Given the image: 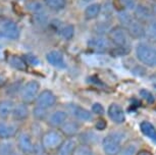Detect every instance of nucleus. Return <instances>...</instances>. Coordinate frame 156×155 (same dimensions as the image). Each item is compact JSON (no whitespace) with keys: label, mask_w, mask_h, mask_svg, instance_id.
<instances>
[{"label":"nucleus","mask_w":156,"mask_h":155,"mask_svg":"<svg viewBox=\"0 0 156 155\" xmlns=\"http://www.w3.org/2000/svg\"><path fill=\"white\" fill-rule=\"evenodd\" d=\"M136 55L143 64L154 68L156 66V48L147 43H140L136 48Z\"/></svg>","instance_id":"f257e3e1"},{"label":"nucleus","mask_w":156,"mask_h":155,"mask_svg":"<svg viewBox=\"0 0 156 155\" xmlns=\"http://www.w3.org/2000/svg\"><path fill=\"white\" fill-rule=\"evenodd\" d=\"M62 143V136L59 132L51 130L46 132L42 137V146L44 150H53Z\"/></svg>","instance_id":"f03ea898"},{"label":"nucleus","mask_w":156,"mask_h":155,"mask_svg":"<svg viewBox=\"0 0 156 155\" xmlns=\"http://www.w3.org/2000/svg\"><path fill=\"white\" fill-rule=\"evenodd\" d=\"M122 138L116 134H110L105 137L102 141V147L106 155H117L120 152Z\"/></svg>","instance_id":"7ed1b4c3"},{"label":"nucleus","mask_w":156,"mask_h":155,"mask_svg":"<svg viewBox=\"0 0 156 155\" xmlns=\"http://www.w3.org/2000/svg\"><path fill=\"white\" fill-rule=\"evenodd\" d=\"M40 90V84L37 81H30L23 87L20 97L25 103H32L37 100Z\"/></svg>","instance_id":"20e7f679"},{"label":"nucleus","mask_w":156,"mask_h":155,"mask_svg":"<svg viewBox=\"0 0 156 155\" xmlns=\"http://www.w3.org/2000/svg\"><path fill=\"white\" fill-rule=\"evenodd\" d=\"M0 30H1L2 36L9 40L19 39L20 35V27L17 26L16 23L12 22V20H5V22L2 23Z\"/></svg>","instance_id":"39448f33"},{"label":"nucleus","mask_w":156,"mask_h":155,"mask_svg":"<svg viewBox=\"0 0 156 155\" xmlns=\"http://www.w3.org/2000/svg\"><path fill=\"white\" fill-rule=\"evenodd\" d=\"M109 37L110 41L114 43L117 47H125L128 42V38H126V34L125 30L122 28L119 27H114L110 30L109 32Z\"/></svg>","instance_id":"423d86ee"},{"label":"nucleus","mask_w":156,"mask_h":155,"mask_svg":"<svg viewBox=\"0 0 156 155\" xmlns=\"http://www.w3.org/2000/svg\"><path fill=\"white\" fill-rule=\"evenodd\" d=\"M36 102H37V106L44 108V109H47V108L53 106L55 104L56 98H55L54 94L51 91L45 90V91H43L42 93H40Z\"/></svg>","instance_id":"0eeeda50"},{"label":"nucleus","mask_w":156,"mask_h":155,"mask_svg":"<svg viewBox=\"0 0 156 155\" xmlns=\"http://www.w3.org/2000/svg\"><path fill=\"white\" fill-rule=\"evenodd\" d=\"M17 146L23 153L30 154L35 151V147L31 137L27 133H22L17 138Z\"/></svg>","instance_id":"6e6552de"},{"label":"nucleus","mask_w":156,"mask_h":155,"mask_svg":"<svg viewBox=\"0 0 156 155\" xmlns=\"http://www.w3.org/2000/svg\"><path fill=\"white\" fill-rule=\"evenodd\" d=\"M108 116L115 124H122L126 121L125 111L122 107L116 103H112L108 107Z\"/></svg>","instance_id":"1a4fd4ad"},{"label":"nucleus","mask_w":156,"mask_h":155,"mask_svg":"<svg viewBox=\"0 0 156 155\" xmlns=\"http://www.w3.org/2000/svg\"><path fill=\"white\" fill-rule=\"evenodd\" d=\"M89 46L97 51H106L110 48L111 43L105 37H96L89 41Z\"/></svg>","instance_id":"9d476101"},{"label":"nucleus","mask_w":156,"mask_h":155,"mask_svg":"<svg viewBox=\"0 0 156 155\" xmlns=\"http://www.w3.org/2000/svg\"><path fill=\"white\" fill-rule=\"evenodd\" d=\"M76 147V141L75 138L69 137L66 140H64L61 143V145L58 147L57 155H73V150Z\"/></svg>","instance_id":"9b49d317"},{"label":"nucleus","mask_w":156,"mask_h":155,"mask_svg":"<svg viewBox=\"0 0 156 155\" xmlns=\"http://www.w3.org/2000/svg\"><path fill=\"white\" fill-rule=\"evenodd\" d=\"M17 125L10 122H0V139H9L17 133Z\"/></svg>","instance_id":"f8f14e48"},{"label":"nucleus","mask_w":156,"mask_h":155,"mask_svg":"<svg viewBox=\"0 0 156 155\" xmlns=\"http://www.w3.org/2000/svg\"><path fill=\"white\" fill-rule=\"evenodd\" d=\"M47 61L53 66L56 68H62L64 66V58L60 51L58 50H51L46 55Z\"/></svg>","instance_id":"ddd939ff"},{"label":"nucleus","mask_w":156,"mask_h":155,"mask_svg":"<svg viewBox=\"0 0 156 155\" xmlns=\"http://www.w3.org/2000/svg\"><path fill=\"white\" fill-rule=\"evenodd\" d=\"M126 29H128L129 36H132L133 38H141L146 34V30L141 25V23L135 19H133L126 26Z\"/></svg>","instance_id":"4468645a"},{"label":"nucleus","mask_w":156,"mask_h":155,"mask_svg":"<svg viewBox=\"0 0 156 155\" xmlns=\"http://www.w3.org/2000/svg\"><path fill=\"white\" fill-rule=\"evenodd\" d=\"M67 121V114L62 110H57L51 113V115L49 116L48 122L52 127H61L64 122Z\"/></svg>","instance_id":"2eb2a0df"},{"label":"nucleus","mask_w":156,"mask_h":155,"mask_svg":"<svg viewBox=\"0 0 156 155\" xmlns=\"http://www.w3.org/2000/svg\"><path fill=\"white\" fill-rule=\"evenodd\" d=\"M11 115H12L13 119H16V121H25L29 116L28 106L26 105V103H20L17 105H14Z\"/></svg>","instance_id":"dca6fc26"},{"label":"nucleus","mask_w":156,"mask_h":155,"mask_svg":"<svg viewBox=\"0 0 156 155\" xmlns=\"http://www.w3.org/2000/svg\"><path fill=\"white\" fill-rule=\"evenodd\" d=\"M140 130L144 136H146L154 144H156V129L154 125L149 122H143L140 125Z\"/></svg>","instance_id":"f3484780"},{"label":"nucleus","mask_w":156,"mask_h":155,"mask_svg":"<svg viewBox=\"0 0 156 155\" xmlns=\"http://www.w3.org/2000/svg\"><path fill=\"white\" fill-rule=\"evenodd\" d=\"M79 130H80V125H79L78 122L73 121H69V122L66 121L61 125V132H62V134L69 137H73L76 135Z\"/></svg>","instance_id":"a211bd4d"},{"label":"nucleus","mask_w":156,"mask_h":155,"mask_svg":"<svg viewBox=\"0 0 156 155\" xmlns=\"http://www.w3.org/2000/svg\"><path fill=\"white\" fill-rule=\"evenodd\" d=\"M8 62H9V64L13 69H17V71L25 72V71H27V69H28L27 62L23 59V57L17 56V55H10L9 59H8Z\"/></svg>","instance_id":"6ab92c4d"},{"label":"nucleus","mask_w":156,"mask_h":155,"mask_svg":"<svg viewBox=\"0 0 156 155\" xmlns=\"http://www.w3.org/2000/svg\"><path fill=\"white\" fill-rule=\"evenodd\" d=\"M101 9H102V7L99 3L90 4L89 6H87V8L85 9V19L88 20L96 19V17L101 13Z\"/></svg>","instance_id":"aec40b11"},{"label":"nucleus","mask_w":156,"mask_h":155,"mask_svg":"<svg viewBox=\"0 0 156 155\" xmlns=\"http://www.w3.org/2000/svg\"><path fill=\"white\" fill-rule=\"evenodd\" d=\"M73 112H75L76 118L81 122H91L93 119L92 113H91L89 110L85 109V108L81 107V106L76 107L75 110H73Z\"/></svg>","instance_id":"412c9836"},{"label":"nucleus","mask_w":156,"mask_h":155,"mask_svg":"<svg viewBox=\"0 0 156 155\" xmlns=\"http://www.w3.org/2000/svg\"><path fill=\"white\" fill-rule=\"evenodd\" d=\"M14 108L13 103L10 100H2L0 101V116L1 118H8Z\"/></svg>","instance_id":"4be33fe9"},{"label":"nucleus","mask_w":156,"mask_h":155,"mask_svg":"<svg viewBox=\"0 0 156 155\" xmlns=\"http://www.w3.org/2000/svg\"><path fill=\"white\" fill-rule=\"evenodd\" d=\"M44 3L52 10H60L66 6V0H44Z\"/></svg>","instance_id":"5701e85b"},{"label":"nucleus","mask_w":156,"mask_h":155,"mask_svg":"<svg viewBox=\"0 0 156 155\" xmlns=\"http://www.w3.org/2000/svg\"><path fill=\"white\" fill-rule=\"evenodd\" d=\"M0 155H16L13 145L10 142H5L0 145Z\"/></svg>","instance_id":"b1692460"},{"label":"nucleus","mask_w":156,"mask_h":155,"mask_svg":"<svg viewBox=\"0 0 156 155\" xmlns=\"http://www.w3.org/2000/svg\"><path fill=\"white\" fill-rule=\"evenodd\" d=\"M60 35L63 39L66 40H70L75 35V27L73 25H66L63 28H61Z\"/></svg>","instance_id":"393cba45"},{"label":"nucleus","mask_w":156,"mask_h":155,"mask_svg":"<svg viewBox=\"0 0 156 155\" xmlns=\"http://www.w3.org/2000/svg\"><path fill=\"white\" fill-rule=\"evenodd\" d=\"M136 14H137L138 19H147L151 16V11H150L146 6L138 5V6L136 7Z\"/></svg>","instance_id":"a878e982"},{"label":"nucleus","mask_w":156,"mask_h":155,"mask_svg":"<svg viewBox=\"0 0 156 155\" xmlns=\"http://www.w3.org/2000/svg\"><path fill=\"white\" fill-rule=\"evenodd\" d=\"M73 155H92V150L87 144L76 146L73 152Z\"/></svg>","instance_id":"bb28decb"},{"label":"nucleus","mask_w":156,"mask_h":155,"mask_svg":"<svg viewBox=\"0 0 156 155\" xmlns=\"http://www.w3.org/2000/svg\"><path fill=\"white\" fill-rule=\"evenodd\" d=\"M147 37L151 40L156 41V22L151 23L146 29V34Z\"/></svg>","instance_id":"cd10ccee"},{"label":"nucleus","mask_w":156,"mask_h":155,"mask_svg":"<svg viewBox=\"0 0 156 155\" xmlns=\"http://www.w3.org/2000/svg\"><path fill=\"white\" fill-rule=\"evenodd\" d=\"M23 59L26 60V62L27 63H30L31 65H38V64H40L39 58H38L36 55H34L32 53L23 55Z\"/></svg>","instance_id":"c85d7f7f"},{"label":"nucleus","mask_w":156,"mask_h":155,"mask_svg":"<svg viewBox=\"0 0 156 155\" xmlns=\"http://www.w3.org/2000/svg\"><path fill=\"white\" fill-rule=\"evenodd\" d=\"M119 20L122 22V24L125 25L126 27L133 20V17L131 16V14L129 12H125V11H122V12L119 13Z\"/></svg>","instance_id":"c756f323"},{"label":"nucleus","mask_w":156,"mask_h":155,"mask_svg":"<svg viewBox=\"0 0 156 155\" xmlns=\"http://www.w3.org/2000/svg\"><path fill=\"white\" fill-rule=\"evenodd\" d=\"M119 3L125 9L131 10L136 7V1L135 0H119Z\"/></svg>","instance_id":"7c9ffc66"},{"label":"nucleus","mask_w":156,"mask_h":155,"mask_svg":"<svg viewBox=\"0 0 156 155\" xmlns=\"http://www.w3.org/2000/svg\"><path fill=\"white\" fill-rule=\"evenodd\" d=\"M140 94H141V96H142V98L144 99V100H145L146 102H148V103H152V102L155 100L153 94L151 92H149L148 90H141Z\"/></svg>","instance_id":"2f4dec72"},{"label":"nucleus","mask_w":156,"mask_h":155,"mask_svg":"<svg viewBox=\"0 0 156 155\" xmlns=\"http://www.w3.org/2000/svg\"><path fill=\"white\" fill-rule=\"evenodd\" d=\"M46 114H47L46 109H44V108H41L39 106L35 107V109H34V115H35V118H38V119H43V118H46Z\"/></svg>","instance_id":"473e14b6"},{"label":"nucleus","mask_w":156,"mask_h":155,"mask_svg":"<svg viewBox=\"0 0 156 155\" xmlns=\"http://www.w3.org/2000/svg\"><path fill=\"white\" fill-rule=\"evenodd\" d=\"M27 7H28V9L34 11L35 13L40 12V11L42 10V4L37 1H33V2H31V3H29L27 5Z\"/></svg>","instance_id":"72a5a7b5"},{"label":"nucleus","mask_w":156,"mask_h":155,"mask_svg":"<svg viewBox=\"0 0 156 155\" xmlns=\"http://www.w3.org/2000/svg\"><path fill=\"white\" fill-rule=\"evenodd\" d=\"M92 110L93 112H95L96 114H103V112H104V108H103V106L100 103H95L93 104L92 106Z\"/></svg>","instance_id":"f704fd0d"},{"label":"nucleus","mask_w":156,"mask_h":155,"mask_svg":"<svg viewBox=\"0 0 156 155\" xmlns=\"http://www.w3.org/2000/svg\"><path fill=\"white\" fill-rule=\"evenodd\" d=\"M36 19L37 22L39 23L41 25H44L47 23V16H45L44 13H42V11H40V12H37L36 13Z\"/></svg>","instance_id":"c9c22d12"},{"label":"nucleus","mask_w":156,"mask_h":155,"mask_svg":"<svg viewBox=\"0 0 156 155\" xmlns=\"http://www.w3.org/2000/svg\"><path fill=\"white\" fill-rule=\"evenodd\" d=\"M135 147L132 145L129 146H126V147L125 148V150L122 151V155H134L135 154Z\"/></svg>","instance_id":"e433bc0d"},{"label":"nucleus","mask_w":156,"mask_h":155,"mask_svg":"<svg viewBox=\"0 0 156 155\" xmlns=\"http://www.w3.org/2000/svg\"><path fill=\"white\" fill-rule=\"evenodd\" d=\"M106 128V122L103 121V119H99L96 122V129L97 130H104Z\"/></svg>","instance_id":"4c0bfd02"},{"label":"nucleus","mask_w":156,"mask_h":155,"mask_svg":"<svg viewBox=\"0 0 156 155\" xmlns=\"http://www.w3.org/2000/svg\"><path fill=\"white\" fill-rule=\"evenodd\" d=\"M6 81H7L6 76H4V75H1V74H0V87L4 86L5 83H6Z\"/></svg>","instance_id":"58836bf2"},{"label":"nucleus","mask_w":156,"mask_h":155,"mask_svg":"<svg viewBox=\"0 0 156 155\" xmlns=\"http://www.w3.org/2000/svg\"><path fill=\"white\" fill-rule=\"evenodd\" d=\"M136 155H153V154L148 150H140L138 151V153Z\"/></svg>","instance_id":"ea45409f"},{"label":"nucleus","mask_w":156,"mask_h":155,"mask_svg":"<svg viewBox=\"0 0 156 155\" xmlns=\"http://www.w3.org/2000/svg\"><path fill=\"white\" fill-rule=\"evenodd\" d=\"M83 1H85V2H90V1H92V0H83Z\"/></svg>","instance_id":"a19ab883"}]
</instances>
